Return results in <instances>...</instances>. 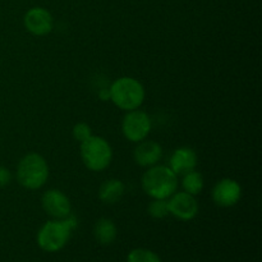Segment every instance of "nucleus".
I'll use <instances>...</instances> for the list:
<instances>
[{
  "instance_id": "f257e3e1",
  "label": "nucleus",
  "mask_w": 262,
  "mask_h": 262,
  "mask_svg": "<svg viewBox=\"0 0 262 262\" xmlns=\"http://www.w3.org/2000/svg\"><path fill=\"white\" fill-rule=\"evenodd\" d=\"M76 228L77 219L72 214L66 219L48 220L38 229L36 242L38 247L45 252L55 253L66 247Z\"/></svg>"
},
{
  "instance_id": "f03ea898",
  "label": "nucleus",
  "mask_w": 262,
  "mask_h": 262,
  "mask_svg": "<svg viewBox=\"0 0 262 262\" xmlns=\"http://www.w3.org/2000/svg\"><path fill=\"white\" fill-rule=\"evenodd\" d=\"M143 192L151 199L168 200L178 191L179 177L168 165H156L146 169L141 179Z\"/></svg>"
},
{
  "instance_id": "7ed1b4c3",
  "label": "nucleus",
  "mask_w": 262,
  "mask_h": 262,
  "mask_svg": "<svg viewBox=\"0 0 262 262\" xmlns=\"http://www.w3.org/2000/svg\"><path fill=\"white\" fill-rule=\"evenodd\" d=\"M109 91L110 101L123 112L140 109L146 99L145 86L135 77H119L110 84Z\"/></svg>"
},
{
  "instance_id": "20e7f679",
  "label": "nucleus",
  "mask_w": 262,
  "mask_h": 262,
  "mask_svg": "<svg viewBox=\"0 0 262 262\" xmlns=\"http://www.w3.org/2000/svg\"><path fill=\"white\" fill-rule=\"evenodd\" d=\"M50 168L42 155L37 152L26 154L18 161L15 169L17 182L28 191H37L46 184Z\"/></svg>"
},
{
  "instance_id": "39448f33",
  "label": "nucleus",
  "mask_w": 262,
  "mask_h": 262,
  "mask_svg": "<svg viewBox=\"0 0 262 262\" xmlns=\"http://www.w3.org/2000/svg\"><path fill=\"white\" fill-rule=\"evenodd\" d=\"M79 145L82 163L89 170L102 171L109 168L113 160V148L106 138L92 135Z\"/></svg>"
},
{
  "instance_id": "423d86ee",
  "label": "nucleus",
  "mask_w": 262,
  "mask_h": 262,
  "mask_svg": "<svg viewBox=\"0 0 262 262\" xmlns=\"http://www.w3.org/2000/svg\"><path fill=\"white\" fill-rule=\"evenodd\" d=\"M152 129V120L150 115L141 109L125 112L122 120V133L127 141L138 143L146 140Z\"/></svg>"
},
{
  "instance_id": "0eeeda50",
  "label": "nucleus",
  "mask_w": 262,
  "mask_h": 262,
  "mask_svg": "<svg viewBox=\"0 0 262 262\" xmlns=\"http://www.w3.org/2000/svg\"><path fill=\"white\" fill-rule=\"evenodd\" d=\"M169 215L181 222H189L199 215L200 205L196 196L184 191H177L168 199Z\"/></svg>"
},
{
  "instance_id": "6e6552de",
  "label": "nucleus",
  "mask_w": 262,
  "mask_h": 262,
  "mask_svg": "<svg viewBox=\"0 0 262 262\" xmlns=\"http://www.w3.org/2000/svg\"><path fill=\"white\" fill-rule=\"evenodd\" d=\"M41 206L51 219H66L72 214V202L63 191L51 188L43 192Z\"/></svg>"
},
{
  "instance_id": "1a4fd4ad",
  "label": "nucleus",
  "mask_w": 262,
  "mask_h": 262,
  "mask_svg": "<svg viewBox=\"0 0 262 262\" xmlns=\"http://www.w3.org/2000/svg\"><path fill=\"white\" fill-rule=\"evenodd\" d=\"M242 186L233 178H222L215 183L211 191V199L219 207H233L242 199Z\"/></svg>"
},
{
  "instance_id": "9d476101",
  "label": "nucleus",
  "mask_w": 262,
  "mask_h": 262,
  "mask_svg": "<svg viewBox=\"0 0 262 262\" xmlns=\"http://www.w3.org/2000/svg\"><path fill=\"white\" fill-rule=\"evenodd\" d=\"M23 26L33 36H46L53 31V14L46 8L32 7L23 15Z\"/></svg>"
},
{
  "instance_id": "9b49d317",
  "label": "nucleus",
  "mask_w": 262,
  "mask_h": 262,
  "mask_svg": "<svg viewBox=\"0 0 262 262\" xmlns=\"http://www.w3.org/2000/svg\"><path fill=\"white\" fill-rule=\"evenodd\" d=\"M136 145L137 146L133 151V159L138 166L147 169L160 163L163 158V147L160 143L146 138Z\"/></svg>"
},
{
  "instance_id": "f8f14e48",
  "label": "nucleus",
  "mask_w": 262,
  "mask_h": 262,
  "mask_svg": "<svg viewBox=\"0 0 262 262\" xmlns=\"http://www.w3.org/2000/svg\"><path fill=\"white\" fill-rule=\"evenodd\" d=\"M197 164H199V156L196 151L188 146H181L173 151L169 158L168 166L177 176L182 177L188 171L194 170Z\"/></svg>"
},
{
  "instance_id": "ddd939ff",
  "label": "nucleus",
  "mask_w": 262,
  "mask_h": 262,
  "mask_svg": "<svg viewBox=\"0 0 262 262\" xmlns=\"http://www.w3.org/2000/svg\"><path fill=\"white\" fill-rule=\"evenodd\" d=\"M125 193V184L120 179L110 178L102 182L99 187V196L100 201L104 202L105 205H114L122 200Z\"/></svg>"
},
{
  "instance_id": "4468645a",
  "label": "nucleus",
  "mask_w": 262,
  "mask_h": 262,
  "mask_svg": "<svg viewBox=\"0 0 262 262\" xmlns=\"http://www.w3.org/2000/svg\"><path fill=\"white\" fill-rule=\"evenodd\" d=\"M95 239L102 246H109L115 242L118 237V228L109 217H101L94 225Z\"/></svg>"
},
{
  "instance_id": "2eb2a0df",
  "label": "nucleus",
  "mask_w": 262,
  "mask_h": 262,
  "mask_svg": "<svg viewBox=\"0 0 262 262\" xmlns=\"http://www.w3.org/2000/svg\"><path fill=\"white\" fill-rule=\"evenodd\" d=\"M182 186V191L192 194V196H199L205 187L204 176L199 170H191L188 173L182 176V181L179 182Z\"/></svg>"
},
{
  "instance_id": "dca6fc26",
  "label": "nucleus",
  "mask_w": 262,
  "mask_h": 262,
  "mask_svg": "<svg viewBox=\"0 0 262 262\" xmlns=\"http://www.w3.org/2000/svg\"><path fill=\"white\" fill-rule=\"evenodd\" d=\"M127 262H163L160 256L147 248H135L127 256Z\"/></svg>"
},
{
  "instance_id": "f3484780",
  "label": "nucleus",
  "mask_w": 262,
  "mask_h": 262,
  "mask_svg": "<svg viewBox=\"0 0 262 262\" xmlns=\"http://www.w3.org/2000/svg\"><path fill=\"white\" fill-rule=\"evenodd\" d=\"M147 212L151 217H154V219H165L166 216H169L168 200L151 199V202L147 206Z\"/></svg>"
},
{
  "instance_id": "a211bd4d",
  "label": "nucleus",
  "mask_w": 262,
  "mask_h": 262,
  "mask_svg": "<svg viewBox=\"0 0 262 262\" xmlns=\"http://www.w3.org/2000/svg\"><path fill=\"white\" fill-rule=\"evenodd\" d=\"M72 135H73V138L77 141V142L82 143L91 137L92 128L84 122L76 123V124L73 125V129H72Z\"/></svg>"
},
{
  "instance_id": "6ab92c4d",
  "label": "nucleus",
  "mask_w": 262,
  "mask_h": 262,
  "mask_svg": "<svg viewBox=\"0 0 262 262\" xmlns=\"http://www.w3.org/2000/svg\"><path fill=\"white\" fill-rule=\"evenodd\" d=\"M12 179V171H10L7 166L0 165V188H4V187L9 186Z\"/></svg>"
},
{
  "instance_id": "aec40b11",
  "label": "nucleus",
  "mask_w": 262,
  "mask_h": 262,
  "mask_svg": "<svg viewBox=\"0 0 262 262\" xmlns=\"http://www.w3.org/2000/svg\"><path fill=\"white\" fill-rule=\"evenodd\" d=\"M99 99L101 100V101H110L109 87H102V89H100Z\"/></svg>"
},
{
  "instance_id": "412c9836",
  "label": "nucleus",
  "mask_w": 262,
  "mask_h": 262,
  "mask_svg": "<svg viewBox=\"0 0 262 262\" xmlns=\"http://www.w3.org/2000/svg\"><path fill=\"white\" fill-rule=\"evenodd\" d=\"M0 141H2V140H0Z\"/></svg>"
}]
</instances>
